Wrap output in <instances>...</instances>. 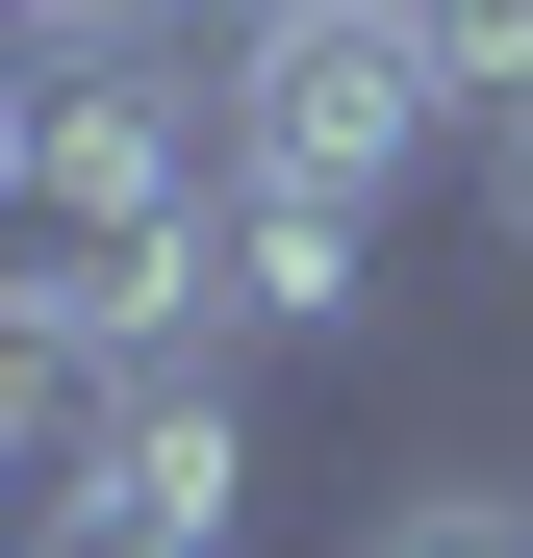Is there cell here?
<instances>
[{"label":"cell","mask_w":533,"mask_h":558,"mask_svg":"<svg viewBox=\"0 0 533 558\" xmlns=\"http://www.w3.org/2000/svg\"><path fill=\"white\" fill-rule=\"evenodd\" d=\"M355 279H381V204L229 153V330H355Z\"/></svg>","instance_id":"cell-3"},{"label":"cell","mask_w":533,"mask_h":558,"mask_svg":"<svg viewBox=\"0 0 533 558\" xmlns=\"http://www.w3.org/2000/svg\"><path fill=\"white\" fill-rule=\"evenodd\" d=\"M432 76H458V102H508V76H533V0H432Z\"/></svg>","instance_id":"cell-5"},{"label":"cell","mask_w":533,"mask_h":558,"mask_svg":"<svg viewBox=\"0 0 533 558\" xmlns=\"http://www.w3.org/2000/svg\"><path fill=\"white\" fill-rule=\"evenodd\" d=\"M305 26H432V0H305Z\"/></svg>","instance_id":"cell-7"},{"label":"cell","mask_w":533,"mask_h":558,"mask_svg":"<svg viewBox=\"0 0 533 558\" xmlns=\"http://www.w3.org/2000/svg\"><path fill=\"white\" fill-rule=\"evenodd\" d=\"M483 229L533 254V76H508V102H483Z\"/></svg>","instance_id":"cell-6"},{"label":"cell","mask_w":533,"mask_h":558,"mask_svg":"<svg viewBox=\"0 0 533 558\" xmlns=\"http://www.w3.org/2000/svg\"><path fill=\"white\" fill-rule=\"evenodd\" d=\"M355 558H533V483H407Z\"/></svg>","instance_id":"cell-4"},{"label":"cell","mask_w":533,"mask_h":558,"mask_svg":"<svg viewBox=\"0 0 533 558\" xmlns=\"http://www.w3.org/2000/svg\"><path fill=\"white\" fill-rule=\"evenodd\" d=\"M229 508H254V432H229V381H204V355H153V381H128V432L26 508V558H229Z\"/></svg>","instance_id":"cell-2"},{"label":"cell","mask_w":533,"mask_h":558,"mask_svg":"<svg viewBox=\"0 0 533 558\" xmlns=\"http://www.w3.org/2000/svg\"><path fill=\"white\" fill-rule=\"evenodd\" d=\"M432 128H483L432 26H305V0H229V153L254 178H330V204H407Z\"/></svg>","instance_id":"cell-1"}]
</instances>
